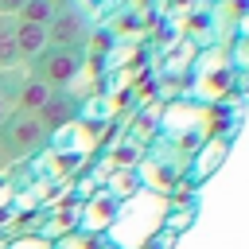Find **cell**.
Instances as JSON below:
<instances>
[{
  "label": "cell",
  "mask_w": 249,
  "mask_h": 249,
  "mask_svg": "<svg viewBox=\"0 0 249 249\" xmlns=\"http://www.w3.org/2000/svg\"><path fill=\"white\" fill-rule=\"evenodd\" d=\"M51 93H54V89H51L47 82H39V78H31V74H27V78H23V86H19V93H16V109H19V113H35V117H39V109L51 101Z\"/></svg>",
  "instance_id": "cell-6"
},
{
  "label": "cell",
  "mask_w": 249,
  "mask_h": 249,
  "mask_svg": "<svg viewBox=\"0 0 249 249\" xmlns=\"http://www.w3.org/2000/svg\"><path fill=\"white\" fill-rule=\"evenodd\" d=\"M16 47H19V58H39L47 51V27L16 19Z\"/></svg>",
  "instance_id": "cell-5"
},
{
  "label": "cell",
  "mask_w": 249,
  "mask_h": 249,
  "mask_svg": "<svg viewBox=\"0 0 249 249\" xmlns=\"http://www.w3.org/2000/svg\"><path fill=\"white\" fill-rule=\"evenodd\" d=\"M8 163H12V160H8V152H4V144H0V171H4Z\"/></svg>",
  "instance_id": "cell-12"
},
{
  "label": "cell",
  "mask_w": 249,
  "mask_h": 249,
  "mask_svg": "<svg viewBox=\"0 0 249 249\" xmlns=\"http://www.w3.org/2000/svg\"><path fill=\"white\" fill-rule=\"evenodd\" d=\"M89 35H93L89 16H86L78 4H66V8H58V16H54V19H51V27H47V47H70V51H86Z\"/></svg>",
  "instance_id": "cell-3"
},
{
  "label": "cell",
  "mask_w": 249,
  "mask_h": 249,
  "mask_svg": "<svg viewBox=\"0 0 249 249\" xmlns=\"http://www.w3.org/2000/svg\"><path fill=\"white\" fill-rule=\"evenodd\" d=\"M8 113H12V101H8V97H4V93H0V124H4V121H8Z\"/></svg>",
  "instance_id": "cell-11"
},
{
  "label": "cell",
  "mask_w": 249,
  "mask_h": 249,
  "mask_svg": "<svg viewBox=\"0 0 249 249\" xmlns=\"http://www.w3.org/2000/svg\"><path fill=\"white\" fill-rule=\"evenodd\" d=\"M19 47H16V19L12 16H0V70H12L19 66Z\"/></svg>",
  "instance_id": "cell-7"
},
{
  "label": "cell",
  "mask_w": 249,
  "mask_h": 249,
  "mask_svg": "<svg viewBox=\"0 0 249 249\" xmlns=\"http://www.w3.org/2000/svg\"><path fill=\"white\" fill-rule=\"evenodd\" d=\"M86 66V51H70V47H47L39 58H31V78L47 82L51 89H66Z\"/></svg>",
  "instance_id": "cell-2"
},
{
  "label": "cell",
  "mask_w": 249,
  "mask_h": 249,
  "mask_svg": "<svg viewBox=\"0 0 249 249\" xmlns=\"http://www.w3.org/2000/svg\"><path fill=\"white\" fill-rule=\"evenodd\" d=\"M47 136H51V132L43 128V121H39L35 113H19V109H12L8 121L0 124V144H4V152H8L12 163L35 156V152L47 144Z\"/></svg>",
  "instance_id": "cell-1"
},
{
  "label": "cell",
  "mask_w": 249,
  "mask_h": 249,
  "mask_svg": "<svg viewBox=\"0 0 249 249\" xmlns=\"http://www.w3.org/2000/svg\"><path fill=\"white\" fill-rule=\"evenodd\" d=\"M74 113H78V101H74L66 89H54V93H51V101L39 109V121H43V128L51 132V128L70 124V121H74Z\"/></svg>",
  "instance_id": "cell-4"
},
{
  "label": "cell",
  "mask_w": 249,
  "mask_h": 249,
  "mask_svg": "<svg viewBox=\"0 0 249 249\" xmlns=\"http://www.w3.org/2000/svg\"><path fill=\"white\" fill-rule=\"evenodd\" d=\"M12 249H51V245H47L43 237H19V241H16Z\"/></svg>",
  "instance_id": "cell-9"
},
{
  "label": "cell",
  "mask_w": 249,
  "mask_h": 249,
  "mask_svg": "<svg viewBox=\"0 0 249 249\" xmlns=\"http://www.w3.org/2000/svg\"><path fill=\"white\" fill-rule=\"evenodd\" d=\"M23 4H27V0H0V16H12V19H16Z\"/></svg>",
  "instance_id": "cell-10"
},
{
  "label": "cell",
  "mask_w": 249,
  "mask_h": 249,
  "mask_svg": "<svg viewBox=\"0 0 249 249\" xmlns=\"http://www.w3.org/2000/svg\"><path fill=\"white\" fill-rule=\"evenodd\" d=\"M54 4H62V8H66V4H74V0H54Z\"/></svg>",
  "instance_id": "cell-13"
},
{
  "label": "cell",
  "mask_w": 249,
  "mask_h": 249,
  "mask_svg": "<svg viewBox=\"0 0 249 249\" xmlns=\"http://www.w3.org/2000/svg\"><path fill=\"white\" fill-rule=\"evenodd\" d=\"M58 8H62V4H54V0H27V4L19 8L16 19H27V23H39V27H51V19L58 16Z\"/></svg>",
  "instance_id": "cell-8"
}]
</instances>
